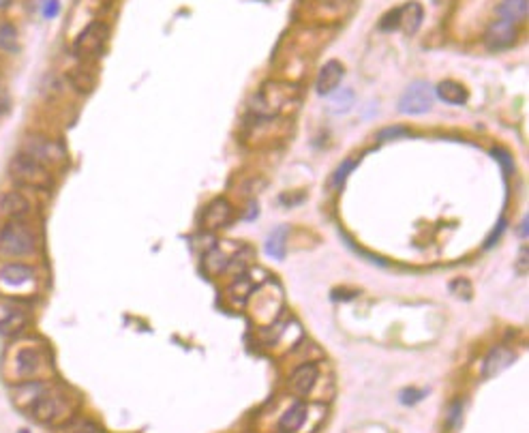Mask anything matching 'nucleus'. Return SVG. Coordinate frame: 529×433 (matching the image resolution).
Returning a JSON list of instances; mask_svg holds the SVG:
<instances>
[{"mask_svg": "<svg viewBox=\"0 0 529 433\" xmlns=\"http://www.w3.org/2000/svg\"><path fill=\"white\" fill-rule=\"evenodd\" d=\"M26 313L22 309H11L5 317H0V335H15L26 327Z\"/></svg>", "mask_w": 529, "mask_h": 433, "instance_id": "6ab92c4d", "label": "nucleus"}, {"mask_svg": "<svg viewBox=\"0 0 529 433\" xmlns=\"http://www.w3.org/2000/svg\"><path fill=\"white\" fill-rule=\"evenodd\" d=\"M435 3H442V0H435Z\"/></svg>", "mask_w": 529, "mask_h": 433, "instance_id": "473e14b6", "label": "nucleus"}, {"mask_svg": "<svg viewBox=\"0 0 529 433\" xmlns=\"http://www.w3.org/2000/svg\"><path fill=\"white\" fill-rule=\"evenodd\" d=\"M521 236H527V216H525V221L521 224Z\"/></svg>", "mask_w": 529, "mask_h": 433, "instance_id": "7c9ffc66", "label": "nucleus"}, {"mask_svg": "<svg viewBox=\"0 0 529 433\" xmlns=\"http://www.w3.org/2000/svg\"><path fill=\"white\" fill-rule=\"evenodd\" d=\"M504 226H506V224H504V221H499V226H497V230H495V232H493V238H491V240H489V243H487V245H493V243H495V240H497V238H499V236H502V230H504Z\"/></svg>", "mask_w": 529, "mask_h": 433, "instance_id": "c756f323", "label": "nucleus"}, {"mask_svg": "<svg viewBox=\"0 0 529 433\" xmlns=\"http://www.w3.org/2000/svg\"><path fill=\"white\" fill-rule=\"evenodd\" d=\"M516 360V354L508 348H495L489 352V356L485 358V365H483V375L485 377H493L497 373H502L506 367H510L512 362Z\"/></svg>", "mask_w": 529, "mask_h": 433, "instance_id": "f8f14e48", "label": "nucleus"}, {"mask_svg": "<svg viewBox=\"0 0 529 433\" xmlns=\"http://www.w3.org/2000/svg\"><path fill=\"white\" fill-rule=\"evenodd\" d=\"M32 268L26 266V264H7L3 266V270H0V279H3L5 283L9 286H22V283H28L32 279Z\"/></svg>", "mask_w": 529, "mask_h": 433, "instance_id": "dca6fc26", "label": "nucleus"}, {"mask_svg": "<svg viewBox=\"0 0 529 433\" xmlns=\"http://www.w3.org/2000/svg\"><path fill=\"white\" fill-rule=\"evenodd\" d=\"M351 103H354V92H351V90H341V92H337V94L332 97V101H330V110L341 114V112L349 110Z\"/></svg>", "mask_w": 529, "mask_h": 433, "instance_id": "5701e85b", "label": "nucleus"}, {"mask_svg": "<svg viewBox=\"0 0 529 433\" xmlns=\"http://www.w3.org/2000/svg\"><path fill=\"white\" fill-rule=\"evenodd\" d=\"M71 84L80 90V92H90L94 88V75L86 69H75L71 71Z\"/></svg>", "mask_w": 529, "mask_h": 433, "instance_id": "4be33fe9", "label": "nucleus"}, {"mask_svg": "<svg viewBox=\"0 0 529 433\" xmlns=\"http://www.w3.org/2000/svg\"><path fill=\"white\" fill-rule=\"evenodd\" d=\"M0 208H3L7 216H22L30 210V204L22 193H7L0 200Z\"/></svg>", "mask_w": 529, "mask_h": 433, "instance_id": "aec40b11", "label": "nucleus"}, {"mask_svg": "<svg viewBox=\"0 0 529 433\" xmlns=\"http://www.w3.org/2000/svg\"><path fill=\"white\" fill-rule=\"evenodd\" d=\"M285 228H277L270 236H268V240H266V251H268V255H273L275 260H281L283 255H285Z\"/></svg>", "mask_w": 529, "mask_h": 433, "instance_id": "412c9836", "label": "nucleus"}, {"mask_svg": "<svg viewBox=\"0 0 529 433\" xmlns=\"http://www.w3.org/2000/svg\"><path fill=\"white\" fill-rule=\"evenodd\" d=\"M232 219V206L225 200H215L201 216V226L204 230H221L223 226H228Z\"/></svg>", "mask_w": 529, "mask_h": 433, "instance_id": "9d476101", "label": "nucleus"}, {"mask_svg": "<svg viewBox=\"0 0 529 433\" xmlns=\"http://www.w3.org/2000/svg\"><path fill=\"white\" fill-rule=\"evenodd\" d=\"M527 0H502L499 7H497V16L499 20H506V22H521L525 16H527Z\"/></svg>", "mask_w": 529, "mask_h": 433, "instance_id": "a211bd4d", "label": "nucleus"}, {"mask_svg": "<svg viewBox=\"0 0 529 433\" xmlns=\"http://www.w3.org/2000/svg\"><path fill=\"white\" fill-rule=\"evenodd\" d=\"M345 75V69L339 61H328L322 71H320V78H317V92H320L322 97L330 94L332 90L339 88L341 80Z\"/></svg>", "mask_w": 529, "mask_h": 433, "instance_id": "9b49d317", "label": "nucleus"}, {"mask_svg": "<svg viewBox=\"0 0 529 433\" xmlns=\"http://www.w3.org/2000/svg\"><path fill=\"white\" fill-rule=\"evenodd\" d=\"M9 107H11V99H9L7 90L0 86V116H5L9 112Z\"/></svg>", "mask_w": 529, "mask_h": 433, "instance_id": "cd10ccee", "label": "nucleus"}, {"mask_svg": "<svg viewBox=\"0 0 529 433\" xmlns=\"http://www.w3.org/2000/svg\"><path fill=\"white\" fill-rule=\"evenodd\" d=\"M433 99H435L433 88H431L427 82H416V84H411V86L403 92V97H401V101H399V110L405 112V114H422V112H429L431 105H433Z\"/></svg>", "mask_w": 529, "mask_h": 433, "instance_id": "0eeeda50", "label": "nucleus"}, {"mask_svg": "<svg viewBox=\"0 0 529 433\" xmlns=\"http://www.w3.org/2000/svg\"><path fill=\"white\" fill-rule=\"evenodd\" d=\"M401 135H407V129L405 127H390V129H384L380 133V140H392V138H401Z\"/></svg>", "mask_w": 529, "mask_h": 433, "instance_id": "bb28decb", "label": "nucleus"}, {"mask_svg": "<svg viewBox=\"0 0 529 433\" xmlns=\"http://www.w3.org/2000/svg\"><path fill=\"white\" fill-rule=\"evenodd\" d=\"M37 247L35 232L20 219H11L3 230H0V251L11 257L30 255Z\"/></svg>", "mask_w": 529, "mask_h": 433, "instance_id": "7ed1b4c3", "label": "nucleus"}, {"mask_svg": "<svg viewBox=\"0 0 529 433\" xmlns=\"http://www.w3.org/2000/svg\"><path fill=\"white\" fill-rule=\"evenodd\" d=\"M437 97L442 99V101H446V103H450V105H463L465 101H467V88L465 86H461V84H456V82H452V80H444V82H440V86H437Z\"/></svg>", "mask_w": 529, "mask_h": 433, "instance_id": "f3484780", "label": "nucleus"}, {"mask_svg": "<svg viewBox=\"0 0 529 433\" xmlns=\"http://www.w3.org/2000/svg\"><path fill=\"white\" fill-rule=\"evenodd\" d=\"M518 39V28L516 24L512 22H506V20H497L493 22L487 32H485V43L489 49H506V47H512Z\"/></svg>", "mask_w": 529, "mask_h": 433, "instance_id": "1a4fd4ad", "label": "nucleus"}, {"mask_svg": "<svg viewBox=\"0 0 529 433\" xmlns=\"http://www.w3.org/2000/svg\"><path fill=\"white\" fill-rule=\"evenodd\" d=\"M296 94H298V88L292 84H279V82L266 84L263 90L255 94L253 99V112L263 118L277 116L279 112H283V107H287V101L294 103L298 99Z\"/></svg>", "mask_w": 529, "mask_h": 433, "instance_id": "f03ea898", "label": "nucleus"}, {"mask_svg": "<svg viewBox=\"0 0 529 433\" xmlns=\"http://www.w3.org/2000/svg\"><path fill=\"white\" fill-rule=\"evenodd\" d=\"M11 3V0H0V7H7Z\"/></svg>", "mask_w": 529, "mask_h": 433, "instance_id": "2f4dec72", "label": "nucleus"}, {"mask_svg": "<svg viewBox=\"0 0 529 433\" xmlns=\"http://www.w3.org/2000/svg\"><path fill=\"white\" fill-rule=\"evenodd\" d=\"M13 403L39 422H58L71 414L69 397L43 382H28L13 389Z\"/></svg>", "mask_w": 529, "mask_h": 433, "instance_id": "f257e3e1", "label": "nucleus"}, {"mask_svg": "<svg viewBox=\"0 0 529 433\" xmlns=\"http://www.w3.org/2000/svg\"><path fill=\"white\" fill-rule=\"evenodd\" d=\"M24 154L32 157L35 161H39V164L43 166H49V164H58V161L65 159V150L61 144L51 142L43 135H28L26 142H24Z\"/></svg>", "mask_w": 529, "mask_h": 433, "instance_id": "6e6552de", "label": "nucleus"}, {"mask_svg": "<svg viewBox=\"0 0 529 433\" xmlns=\"http://www.w3.org/2000/svg\"><path fill=\"white\" fill-rule=\"evenodd\" d=\"M422 18H425V13H422V7L418 3H407V5H403L399 9L388 11L382 18L380 28L388 30V32L403 30L405 35H416V30L422 24Z\"/></svg>", "mask_w": 529, "mask_h": 433, "instance_id": "423d86ee", "label": "nucleus"}, {"mask_svg": "<svg viewBox=\"0 0 529 433\" xmlns=\"http://www.w3.org/2000/svg\"><path fill=\"white\" fill-rule=\"evenodd\" d=\"M315 382H317V367L315 365H302V367H298L292 373L290 389H292V393L304 397V395L311 393V389L315 386Z\"/></svg>", "mask_w": 529, "mask_h": 433, "instance_id": "ddd939ff", "label": "nucleus"}, {"mask_svg": "<svg viewBox=\"0 0 529 433\" xmlns=\"http://www.w3.org/2000/svg\"><path fill=\"white\" fill-rule=\"evenodd\" d=\"M11 176L26 185V187H35V189H49L51 187V174L47 170V166L39 164L32 157L20 152L18 157H13L11 166H9Z\"/></svg>", "mask_w": 529, "mask_h": 433, "instance_id": "20e7f679", "label": "nucleus"}, {"mask_svg": "<svg viewBox=\"0 0 529 433\" xmlns=\"http://www.w3.org/2000/svg\"><path fill=\"white\" fill-rule=\"evenodd\" d=\"M110 39V28L103 22H92L88 24L82 35L75 39V54L84 61H94L105 51V45H108Z\"/></svg>", "mask_w": 529, "mask_h": 433, "instance_id": "39448f33", "label": "nucleus"}, {"mask_svg": "<svg viewBox=\"0 0 529 433\" xmlns=\"http://www.w3.org/2000/svg\"><path fill=\"white\" fill-rule=\"evenodd\" d=\"M18 45V32L11 24H0V47L15 49Z\"/></svg>", "mask_w": 529, "mask_h": 433, "instance_id": "b1692460", "label": "nucleus"}, {"mask_svg": "<svg viewBox=\"0 0 529 433\" xmlns=\"http://www.w3.org/2000/svg\"><path fill=\"white\" fill-rule=\"evenodd\" d=\"M45 365V356L39 352V350H22L18 354V371L22 377H26V380H32V377H37L41 373Z\"/></svg>", "mask_w": 529, "mask_h": 433, "instance_id": "4468645a", "label": "nucleus"}, {"mask_svg": "<svg viewBox=\"0 0 529 433\" xmlns=\"http://www.w3.org/2000/svg\"><path fill=\"white\" fill-rule=\"evenodd\" d=\"M422 397H425V393H422V391H413V389H407L405 393H401V401H403L405 405H413V403L420 401Z\"/></svg>", "mask_w": 529, "mask_h": 433, "instance_id": "a878e982", "label": "nucleus"}, {"mask_svg": "<svg viewBox=\"0 0 529 433\" xmlns=\"http://www.w3.org/2000/svg\"><path fill=\"white\" fill-rule=\"evenodd\" d=\"M356 168V159H345L343 164L337 168V172L332 174V187H343V183H345V178L349 176V172Z\"/></svg>", "mask_w": 529, "mask_h": 433, "instance_id": "393cba45", "label": "nucleus"}, {"mask_svg": "<svg viewBox=\"0 0 529 433\" xmlns=\"http://www.w3.org/2000/svg\"><path fill=\"white\" fill-rule=\"evenodd\" d=\"M306 416H309L306 403H302V401L294 403V405L283 414V418H281V431H283V433H296V431L304 425Z\"/></svg>", "mask_w": 529, "mask_h": 433, "instance_id": "2eb2a0df", "label": "nucleus"}, {"mask_svg": "<svg viewBox=\"0 0 529 433\" xmlns=\"http://www.w3.org/2000/svg\"><path fill=\"white\" fill-rule=\"evenodd\" d=\"M56 13H58V0H49V3L45 5V16L51 18V16H56Z\"/></svg>", "mask_w": 529, "mask_h": 433, "instance_id": "c85d7f7f", "label": "nucleus"}]
</instances>
